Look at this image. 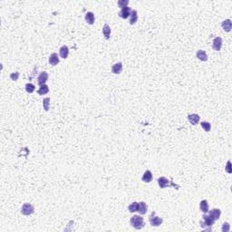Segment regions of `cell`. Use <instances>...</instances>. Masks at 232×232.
<instances>
[{
  "instance_id": "2",
  "label": "cell",
  "mask_w": 232,
  "mask_h": 232,
  "mask_svg": "<svg viewBox=\"0 0 232 232\" xmlns=\"http://www.w3.org/2000/svg\"><path fill=\"white\" fill-rule=\"evenodd\" d=\"M130 224L135 229H141L143 227L145 226L144 219H143L141 216H138V215L132 216L130 219Z\"/></svg>"
},
{
  "instance_id": "26",
  "label": "cell",
  "mask_w": 232,
  "mask_h": 232,
  "mask_svg": "<svg viewBox=\"0 0 232 232\" xmlns=\"http://www.w3.org/2000/svg\"><path fill=\"white\" fill-rule=\"evenodd\" d=\"M36 90V87L33 84H26V91L28 93H32L34 91Z\"/></svg>"
},
{
  "instance_id": "20",
  "label": "cell",
  "mask_w": 232,
  "mask_h": 232,
  "mask_svg": "<svg viewBox=\"0 0 232 232\" xmlns=\"http://www.w3.org/2000/svg\"><path fill=\"white\" fill-rule=\"evenodd\" d=\"M138 20V13L136 10H132L130 15V25H134Z\"/></svg>"
},
{
  "instance_id": "8",
  "label": "cell",
  "mask_w": 232,
  "mask_h": 232,
  "mask_svg": "<svg viewBox=\"0 0 232 232\" xmlns=\"http://www.w3.org/2000/svg\"><path fill=\"white\" fill-rule=\"evenodd\" d=\"M37 80H38V81H37L38 84L40 86L43 85V84H45L46 81L48 80V74H47L46 72H41L40 75H39V76H38V78H37Z\"/></svg>"
},
{
  "instance_id": "16",
  "label": "cell",
  "mask_w": 232,
  "mask_h": 232,
  "mask_svg": "<svg viewBox=\"0 0 232 232\" xmlns=\"http://www.w3.org/2000/svg\"><path fill=\"white\" fill-rule=\"evenodd\" d=\"M85 21L87 22V24H89V25H93L95 22L94 14L93 12H87L85 14Z\"/></svg>"
},
{
  "instance_id": "6",
  "label": "cell",
  "mask_w": 232,
  "mask_h": 232,
  "mask_svg": "<svg viewBox=\"0 0 232 232\" xmlns=\"http://www.w3.org/2000/svg\"><path fill=\"white\" fill-rule=\"evenodd\" d=\"M212 47L215 51H220L222 47V38L221 37H215L212 42Z\"/></svg>"
},
{
  "instance_id": "10",
  "label": "cell",
  "mask_w": 232,
  "mask_h": 232,
  "mask_svg": "<svg viewBox=\"0 0 232 232\" xmlns=\"http://www.w3.org/2000/svg\"><path fill=\"white\" fill-rule=\"evenodd\" d=\"M188 120L192 125H197L199 122V120H201V116L197 114H191L188 115Z\"/></svg>"
},
{
  "instance_id": "15",
  "label": "cell",
  "mask_w": 232,
  "mask_h": 232,
  "mask_svg": "<svg viewBox=\"0 0 232 232\" xmlns=\"http://www.w3.org/2000/svg\"><path fill=\"white\" fill-rule=\"evenodd\" d=\"M209 209H210V207H209L208 201H206V199L201 201V203H199V210H201V211L203 213H207V212H209Z\"/></svg>"
},
{
  "instance_id": "25",
  "label": "cell",
  "mask_w": 232,
  "mask_h": 232,
  "mask_svg": "<svg viewBox=\"0 0 232 232\" xmlns=\"http://www.w3.org/2000/svg\"><path fill=\"white\" fill-rule=\"evenodd\" d=\"M201 127L203 128L206 132H209L210 131V129H211V124L209 122H202L201 123Z\"/></svg>"
},
{
  "instance_id": "22",
  "label": "cell",
  "mask_w": 232,
  "mask_h": 232,
  "mask_svg": "<svg viewBox=\"0 0 232 232\" xmlns=\"http://www.w3.org/2000/svg\"><path fill=\"white\" fill-rule=\"evenodd\" d=\"M139 202H132L131 205H129V207H128V210H129L130 212H136V211H139Z\"/></svg>"
},
{
  "instance_id": "17",
  "label": "cell",
  "mask_w": 232,
  "mask_h": 232,
  "mask_svg": "<svg viewBox=\"0 0 232 232\" xmlns=\"http://www.w3.org/2000/svg\"><path fill=\"white\" fill-rule=\"evenodd\" d=\"M111 30L110 26L108 25V24H105L102 27V34H103V36H105V38L106 40L110 39V37H111Z\"/></svg>"
},
{
  "instance_id": "19",
  "label": "cell",
  "mask_w": 232,
  "mask_h": 232,
  "mask_svg": "<svg viewBox=\"0 0 232 232\" xmlns=\"http://www.w3.org/2000/svg\"><path fill=\"white\" fill-rule=\"evenodd\" d=\"M196 56L199 60H201V61H203V62H206L208 60V54L205 51L203 50H199L197 52V54H196Z\"/></svg>"
},
{
  "instance_id": "23",
  "label": "cell",
  "mask_w": 232,
  "mask_h": 232,
  "mask_svg": "<svg viewBox=\"0 0 232 232\" xmlns=\"http://www.w3.org/2000/svg\"><path fill=\"white\" fill-rule=\"evenodd\" d=\"M48 92H49V87L47 86L46 84H43V85L40 86V88H39L38 94L39 95H44V94H46Z\"/></svg>"
},
{
  "instance_id": "7",
  "label": "cell",
  "mask_w": 232,
  "mask_h": 232,
  "mask_svg": "<svg viewBox=\"0 0 232 232\" xmlns=\"http://www.w3.org/2000/svg\"><path fill=\"white\" fill-rule=\"evenodd\" d=\"M131 12H132V10H131L130 7L125 6V7H123V8H122L121 11L119 12V17L121 18H123V19H127L130 17Z\"/></svg>"
},
{
  "instance_id": "24",
  "label": "cell",
  "mask_w": 232,
  "mask_h": 232,
  "mask_svg": "<svg viewBox=\"0 0 232 232\" xmlns=\"http://www.w3.org/2000/svg\"><path fill=\"white\" fill-rule=\"evenodd\" d=\"M43 107L45 109V111H49V107H50V98L46 97L43 100Z\"/></svg>"
},
{
  "instance_id": "3",
  "label": "cell",
  "mask_w": 232,
  "mask_h": 232,
  "mask_svg": "<svg viewBox=\"0 0 232 232\" xmlns=\"http://www.w3.org/2000/svg\"><path fill=\"white\" fill-rule=\"evenodd\" d=\"M158 185L162 189H165L167 187H172V188H175L176 190L180 189V185L175 184L173 181L170 180L169 179H167L165 177H160L158 179Z\"/></svg>"
},
{
  "instance_id": "1",
  "label": "cell",
  "mask_w": 232,
  "mask_h": 232,
  "mask_svg": "<svg viewBox=\"0 0 232 232\" xmlns=\"http://www.w3.org/2000/svg\"><path fill=\"white\" fill-rule=\"evenodd\" d=\"M215 221L216 220L211 217V216L210 214H208V215L202 216V219H201V221H199V224H201V227L203 229L211 230V227L214 225Z\"/></svg>"
},
{
  "instance_id": "5",
  "label": "cell",
  "mask_w": 232,
  "mask_h": 232,
  "mask_svg": "<svg viewBox=\"0 0 232 232\" xmlns=\"http://www.w3.org/2000/svg\"><path fill=\"white\" fill-rule=\"evenodd\" d=\"M35 212V208L34 206L30 203H25L22 206L21 209V213L25 216H29Z\"/></svg>"
},
{
  "instance_id": "30",
  "label": "cell",
  "mask_w": 232,
  "mask_h": 232,
  "mask_svg": "<svg viewBox=\"0 0 232 232\" xmlns=\"http://www.w3.org/2000/svg\"><path fill=\"white\" fill-rule=\"evenodd\" d=\"M226 171L229 172V173H231V170H230V162L229 161L227 162V167H226Z\"/></svg>"
},
{
  "instance_id": "21",
  "label": "cell",
  "mask_w": 232,
  "mask_h": 232,
  "mask_svg": "<svg viewBox=\"0 0 232 232\" xmlns=\"http://www.w3.org/2000/svg\"><path fill=\"white\" fill-rule=\"evenodd\" d=\"M139 205H140V207H139V213L141 215H144L147 212V210H148V205L144 201L139 202Z\"/></svg>"
},
{
  "instance_id": "4",
  "label": "cell",
  "mask_w": 232,
  "mask_h": 232,
  "mask_svg": "<svg viewBox=\"0 0 232 232\" xmlns=\"http://www.w3.org/2000/svg\"><path fill=\"white\" fill-rule=\"evenodd\" d=\"M149 220H150V225L153 226V227H159V226H161L162 224V222H163V219L162 218L158 217V216H156V213L154 211L151 212V214L150 215Z\"/></svg>"
},
{
  "instance_id": "14",
  "label": "cell",
  "mask_w": 232,
  "mask_h": 232,
  "mask_svg": "<svg viewBox=\"0 0 232 232\" xmlns=\"http://www.w3.org/2000/svg\"><path fill=\"white\" fill-rule=\"evenodd\" d=\"M221 26H222V28L224 31L229 32L232 28V22L230 19H226L221 23Z\"/></svg>"
},
{
  "instance_id": "29",
  "label": "cell",
  "mask_w": 232,
  "mask_h": 232,
  "mask_svg": "<svg viewBox=\"0 0 232 232\" xmlns=\"http://www.w3.org/2000/svg\"><path fill=\"white\" fill-rule=\"evenodd\" d=\"M19 75H20V74L18 73V72H15V73H12V74H10V79L13 80V81H17Z\"/></svg>"
},
{
  "instance_id": "28",
  "label": "cell",
  "mask_w": 232,
  "mask_h": 232,
  "mask_svg": "<svg viewBox=\"0 0 232 232\" xmlns=\"http://www.w3.org/2000/svg\"><path fill=\"white\" fill-rule=\"evenodd\" d=\"M221 230H222V232H229L230 230V225H229V223H228V222L223 223V226H222Z\"/></svg>"
},
{
  "instance_id": "11",
  "label": "cell",
  "mask_w": 232,
  "mask_h": 232,
  "mask_svg": "<svg viewBox=\"0 0 232 232\" xmlns=\"http://www.w3.org/2000/svg\"><path fill=\"white\" fill-rule=\"evenodd\" d=\"M60 62V59L58 57V54L56 53H53L51 54V55L49 56V63L53 66H55L57 65Z\"/></svg>"
},
{
  "instance_id": "13",
  "label": "cell",
  "mask_w": 232,
  "mask_h": 232,
  "mask_svg": "<svg viewBox=\"0 0 232 232\" xmlns=\"http://www.w3.org/2000/svg\"><path fill=\"white\" fill-rule=\"evenodd\" d=\"M153 173H151V171H149V170H147V171L144 172V174L142 175V178H141L142 181H143V182H146V183H150L151 180H153Z\"/></svg>"
},
{
  "instance_id": "18",
  "label": "cell",
  "mask_w": 232,
  "mask_h": 232,
  "mask_svg": "<svg viewBox=\"0 0 232 232\" xmlns=\"http://www.w3.org/2000/svg\"><path fill=\"white\" fill-rule=\"evenodd\" d=\"M209 214L211 216V217L215 219V220H218L220 217V215H221V210L219 209H212Z\"/></svg>"
},
{
  "instance_id": "27",
  "label": "cell",
  "mask_w": 232,
  "mask_h": 232,
  "mask_svg": "<svg viewBox=\"0 0 232 232\" xmlns=\"http://www.w3.org/2000/svg\"><path fill=\"white\" fill-rule=\"evenodd\" d=\"M128 4H129V0H119L118 1V6L121 7V8L128 6Z\"/></svg>"
},
{
  "instance_id": "12",
  "label": "cell",
  "mask_w": 232,
  "mask_h": 232,
  "mask_svg": "<svg viewBox=\"0 0 232 232\" xmlns=\"http://www.w3.org/2000/svg\"><path fill=\"white\" fill-rule=\"evenodd\" d=\"M59 54H60V56L63 58V59H66L68 57V54H69V48L67 45H63L61 46V48L59 49Z\"/></svg>"
},
{
  "instance_id": "9",
  "label": "cell",
  "mask_w": 232,
  "mask_h": 232,
  "mask_svg": "<svg viewBox=\"0 0 232 232\" xmlns=\"http://www.w3.org/2000/svg\"><path fill=\"white\" fill-rule=\"evenodd\" d=\"M122 71H123V63L122 62L116 63L111 66V73L114 74V75H120L122 73Z\"/></svg>"
}]
</instances>
